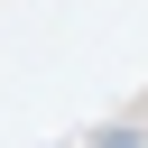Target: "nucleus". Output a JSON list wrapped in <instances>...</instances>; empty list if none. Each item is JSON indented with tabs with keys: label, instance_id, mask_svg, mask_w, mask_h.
I'll use <instances>...</instances> for the list:
<instances>
[{
	"label": "nucleus",
	"instance_id": "1",
	"mask_svg": "<svg viewBox=\"0 0 148 148\" xmlns=\"http://www.w3.org/2000/svg\"><path fill=\"white\" fill-rule=\"evenodd\" d=\"M102 148H139V139H130V130H111V139H102Z\"/></svg>",
	"mask_w": 148,
	"mask_h": 148
}]
</instances>
